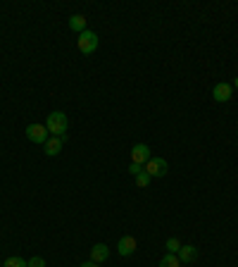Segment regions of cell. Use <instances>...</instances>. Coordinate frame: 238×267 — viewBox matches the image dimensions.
<instances>
[{
    "mask_svg": "<svg viewBox=\"0 0 238 267\" xmlns=\"http://www.w3.org/2000/svg\"><path fill=\"white\" fill-rule=\"evenodd\" d=\"M69 29L76 34H84L86 31V17L84 15H71L69 17Z\"/></svg>",
    "mask_w": 238,
    "mask_h": 267,
    "instance_id": "obj_11",
    "label": "cell"
},
{
    "mask_svg": "<svg viewBox=\"0 0 238 267\" xmlns=\"http://www.w3.org/2000/svg\"><path fill=\"white\" fill-rule=\"evenodd\" d=\"M160 267H181V260H179V255H174V253H167L165 258L160 260Z\"/></svg>",
    "mask_w": 238,
    "mask_h": 267,
    "instance_id": "obj_12",
    "label": "cell"
},
{
    "mask_svg": "<svg viewBox=\"0 0 238 267\" xmlns=\"http://www.w3.org/2000/svg\"><path fill=\"white\" fill-rule=\"evenodd\" d=\"M233 86H236V88H238V77H236V79H233Z\"/></svg>",
    "mask_w": 238,
    "mask_h": 267,
    "instance_id": "obj_19",
    "label": "cell"
},
{
    "mask_svg": "<svg viewBox=\"0 0 238 267\" xmlns=\"http://www.w3.org/2000/svg\"><path fill=\"white\" fill-rule=\"evenodd\" d=\"M134 179H136V186H138V189H148V186H150V181H152V177L143 170V172L138 174V177H134Z\"/></svg>",
    "mask_w": 238,
    "mask_h": 267,
    "instance_id": "obj_13",
    "label": "cell"
},
{
    "mask_svg": "<svg viewBox=\"0 0 238 267\" xmlns=\"http://www.w3.org/2000/svg\"><path fill=\"white\" fill-rule=\"evenodd\" d=\"M29 267H46V260L41 258V255H33V258L29 260Z\"/></svg>",
    "mask_w": 238,
    "mask_h": 267,
    "instance_id": "obj_16",
    "label": "cell"
},
{
    "mask_svg": "<svg viewBox=\"0 0 238 267\" xmlns=\"http://www.w3.org/2000/svg\"><path fill=\"white\" fill-rule=\"evenodd\" d=\"M181 241H179V239H167V244H165V248H167V253H174V255H176V253H179V251H181Z\"/></svg>",
    "mask_w": 238,
    "mask_h": 267,
    "instance_id": "obj_15",
    "label": "cell"
},
{
    "mask_svg": "<svg viewBox=\"0 0 238 267\" xmlns=\"http://www.w3.org/2000/svg\"><path fill=\"white\" fill-rule=\"evenodd\" d=\"M0 267H3V265H0Z\"/></svg>",
    "mask_w": 238,
    "mask_h": 267,
    "instance_id": "obj_20",
    "label": "cell"
},
{
    "mask_svg": "<svg viewBox=\"0 0 238 267\" xmlns=\"http://www.w3.org/2000/svg\"><path fill=\"white\" fill-rule=\"evenodd\" d=\"M67 126H69V119H67V115H64L62 110H55L50 112L46 119V129L50 131V136H67Z\"/></svg>",
    "mask_w": 238,
    "mask_h": 267,
    "instance_id": "obj_1",
    "label": "cell"
},
{
    "mask_svg": "<svg viewBox=\"0 0 238 267\" xmlns=\"http://www.w3.org/2000/svg\"><path fill=\"white\" fill-rule=\"evenodd\" d=\"M143 170H145V167H143V165H136V162H131V165H129V172L134 174V177H138Z\"/></svg>",
    "mask_w": 238,
    "mask_h": 267,
    "instance_id": "obj_17",
    "label": "cell"
},
{
    "mask_svg": "<svg viewBox=\"0 0 238 267\" xmlns=\"http://www.w3.org/2000/svg\"><path fill=\"white\" fill-rule=\"evenodd\" d=\"M81 267H100V262H93V260H88V262H84Z\"/></svg>",
    "mask_w": 238,
    "mask_h": 267,
    "instance_id": "obj_18",
    "label": "cell"
},
{
    "mask_svg": "<svg viewBox=\"0 0 238 267\" xmlns=\"http://www.w3.org/2000/svg\"><path fill=\"white\" fill-rule=\"evenodd\" d=\"M98 43H100L98 34L88 31V29L84 34H79V39H76V46H79V50L84 53V55H93L95 50H98Z\"/></svg>",
    "mask_w": 238,
    "mask_h": 267,
    "instance_id": "obj_2",
    "label": "cell"
},
{
    "mask_svg": "<svg viewBox=\"0 0 238 267\" xmlns=\"http://www.w3.org/2000/svg\"><path fill=\"white\" fill-rule=\"evenodd\" d=\"M3 267H29V260L19 258V255H12V258L5 260V265Z\"/></svg>",
    "mask_w": 238,
    "mask_h": 267,
    "instance_id": "obj_14",
    "label": "cell"
},
{
    "mask_svg": "<svg viewBox=\"0 0 238 267\" xmlns=\"http://www.w3.org/2000/svg\"><path fill=\"white\" fill-rule=\"evenodd\" d=\"M231 95H233V86L231 84H226V81L214 84V88H212L214 103H226V101H231Z\"/></svg>",
    "mask_w": 238,
    "mask_h": 267,
    "instance_id": "obj_5",
    "label": "cell"
},
{
    "mask_svg": "<svg viewBox=\"0 0 238 267\" xmlns=\"http://www.w3.org/2000/svg\"><path fill=\"white\" fill-rule=\"evenodd\" d=\"M150 148L145 146V143H136L134 148H131V160H134L136 165H143L145 167V162L150 160Z\"/></svg>",
    "mask_w": 238,
    "mask_h": 267,
    "instance_id": "obj_6",
    "label": "cell"
},
{
    "mask_svg": "<svg viewBox=\"0 0 238 267\" xmlns=\"http://www.w3.org/2000/svg\"><path fill=\"white\" fill-rule=\"evenodd\" d=\"M136 248H138V241H136L134 236H122L117 241V251H119V255H124V258L134 255Z\"/></svg>",
    "mask_w": 238,
    "mask_h": 267,
    "instance_id": "obj_7",
    "label": "cell"
},
{
    "mask_svg": "<svg viewBox=\"0 0 238 267\" xmlns=\"http://www.w3.org/2000/svg\"><path fill=\"white\" fill-rule=\"evenodd\" d=\"M67 141V136H50L46 143H43V150H46V155H50V157H55V155H60L62 153V143Z\"/></svg>",
    "mask_w": 238,
    "mask_h": 267,
    "instance_id": "obj_8",
    "label": "cell"
},
{
    "mask_svg": "<svg viewBox=\"0 0 238 267\" xmlns=\"http://www.w3.org/2000/svg\"><path fill=\"white\" fill-rule=\"evenodd\" d=\"M145 172L150 174L152 179H155V177L162 179V177H167V172H169V165H167L165 157H150V160L145 162Z\"/></svg>",
    "mask_w": 238,
    "mask_h": 267,
    "instance_id": "obj_3",
    "label": "cell"
},
{
    "mask_svg": "<svg viewBox=\"0 0 238 267\" xmlns=\"http://www.w3.org/2000/svg\"><path fill=\"white\" fill-rule=\"evenodd\" d=\"M107 258H110V248L105 244H95L93 248H91V260H93V262H105Z\"/></svg>",
    "mask_w": 238,
    "mask_h": 267,
    "instance_id": "obj_9",
    "label": "cell"
},
{
    "mask_svg": "<svg viewBox=\"0 0 238 267\" xmlns=\"http://www.w3.org/2000/svg\"><path fill=\"white\" fill-rule=\"evenodd\" d=\"M181 262H195L198 260V248L195 246H181V251L176 253Z\"/></svg>",
    "mask_w": 238,
    "mask_h": 267,
    "instance_id": "obj_10",
    "label": "cell"
},
{
    "mask_svg": "<svg viewBox=\"0 0 238 267\" xmlns=\"http://www.w3.org/2000/svg\"><path fill=\"white\" fill-rule=\"evenodd\" d=\"M24 134H26V139L31 143H41V146L50 139V131L46 129V124H29Z\"/></svg>",
    "mask_w": 238,
    "mask_h": 267,
    "instance_id": "obj_4",
    "label": "cell"
}]
</instances>
